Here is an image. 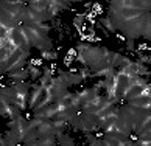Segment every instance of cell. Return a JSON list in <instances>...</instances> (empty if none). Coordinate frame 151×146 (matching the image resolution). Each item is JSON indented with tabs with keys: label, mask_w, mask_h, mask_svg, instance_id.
Here are the masks:
<instances>
[{
	"label": "cell",
	"mask_w": 151,
	"mask_h": 146,
	"mask_svg": "<svg viewBox=\"0 0 151 146\" xmlns=\"http://www.w3.org/2000/svg\"><path fill=\"white\" fill-rule=\"evenodd\" d=\"M108 17L115 30L122 31L125 39H151V13L142 8V0H115L109 2Z\"/></svg>",
	"instance_id": "1"
},
{
	"label": "cell",
	"mask_w": 151,
	"mask_h": 146,
	"mask_svg": "<svg viewBox=\"0 0 151 146\" xmlns=\"http://www.w3.org/2000/svg\"><path fill=\"white\" fill-rule=\"evenodd\" d=\"M24 30L27 36L30 39L31 47H36L39 52H47V50H53V41L48 36L52 26L48 24H24Z\"/></svg>",
	"instance_id": "2"
},
{
	"label": "cell",
	"mask_w": 151,
	"mask_h": 146,
	"mask_svg": "<svg viewBox=\"0 0 151 146\" xmlns=\"http://www.w3.org/2000/svg\"><path fill=\"white\" fill-rule=\"evenodd\" d=\"M69 126H72L78 132L83 134H93L97 129V115L93 114H86V112H78V114L70 120Z\"/></svg>",
	"instance_id": "3"
},
{
	"label": "cell",
	"mask_w": 151,
	"mask_h": 146,
	"mask_svg": "<svg viewBox=\"0 0 151 146\" xmlns=\"http://www.w3.org/2000/svg\"><path fill=\"white\" fill-rule=\"evenodd\" d=\"M11 90H13L14 101L13 104L17 106L20 110H25L28 106V95L31 90V82H11Z\"/></svg>",
	"instance_id": "4"
},
{
	"label": "cell",
	"mask_w": 151,
	"mask_h": 146,
	"mask_svg": "<svg viewBox=\"0 0 151 146\" xmlns=\"http://www.w3.org/2000/svg\"><path fill=\"white\" fill-rule=\"evenodd\" d=\"M11 37H13V42L14 45L24 50V52H28L30 53V48H31V44H30V39L27 36V33L24 30V26H16L13 31H11Z\"/></svg>",
	"instance_id": "5"
},
{
	"label": "cell",
	"mask_w": 151,
	"mask_h": 146,
	"mask_svg": "<svg viewBox=\"0 0 151 146\" xmlns=\"http://www.w3.org/2000/svg\"><path fill=\"white\" fill-rule=\"evenodd\" d=\"M45 97V86H41L39 82H31V90L28 95V107L36 109L37 104L41 103Z\"/></svg>",
	"instance_id": "6"
},
{
	"label": "cell",
	"mask_w": 151,
	"mask_h": 146,
	"mask_svg": "<svg viewBox=\"0 0 151 146\" xmlns=\"http://www.w3.org/2000/svg\"><path fill=\"white\" fill-rule=\"evenodd\" d=\"M151 131V114L150 112H145V114L136 121V125L132 126V134H139L142 132H150Z\"/></svg>",
	"instance_id": "7"
},
{
	"label": "cell",
	"mask_w": 151,
	"mask_h": 146,
	"mask_svg": "<svg viewBox=\"0 0 151 146\" xmlns=\"http://www.w3.org/2000/svg\"><path fill=\"white\" fill-rule=\"evenodd\" d=\"M55 117H56V104H50V106H45V107H42V109L33 110V118L55 120Z\"/></svg>",
	"instance_id": "8"
},
{
	"label": "cell",
	"mask_w": 151,
	"mask_h": 146,
	"mask_svg": "<svg viewBox=\"0 0 151 146\" xmlns=\"http://www.w3.org/2000/svg\"><path fill=\"white\" fill-rule=\"evenodd\" d=\"M126 104H128V106H131V107H136V109L150 110V107H151V98H142V97H137V98L128 99V101H126Z\"/></svg>",
	"instance_id": "9"
},
{
	"label": "cell",
	"mask_w": 151,
	"mask_h": 146,
	"mask_svg": "<svg viewBox=\"0 0 151 146\" xmlns=\"http://www.w3.org/2000/svg\"><path fill=\"white\" fill-rule=\"evenodd\" d=\"M6 76L9 78L13 82H25L28 79V70L27 69H22V70H16V72H9L6 73Z\"/></svg>",
	"instance_id": "10"
},
{
	"label": "cell",
	"mask_w": 151,
	"mask_h": 146,
	"mask_svg": "<svg viewBox=\"0 0 151 146\" xmlns=\"http://www.w3.org/2000/svg\"><path fill=\"white\" fill-rule=\"evenodd\" d=\"M0 99L5 101L6 104H13L14 97H13L11 86H0Z\"/></svg>",
	"instance_id": "11"
},
{
	"label": "cell",
	"mask_w": 151,
	"mask_h": 146,
	"mask_svg": "<svg viewBox=\"0 0 151 146\" xmlns=\"http://www.w3.org/2000/svg\"><path fill=\"white\" fill-rule=\"evenodd\" d=\"M19 117H22V110L14 104H9L6 107V114H5V118L6 120H17Z\"/></svg>",
	"instance_id": "12"
},
{
	"label": "cell",
	"mask_w": 151,
	"mask_h": 146,
	"mask_svg": "<svg viewBox=\"0 0 151 146\" xmlns=\"http://www.w3.org/2000/svg\"><path fill=\"white\" fill-rule=\"evenodd\" d=\"M56 143H58L59 146H76L73 137L69 135L67 132H64V134H61V135L56 137Z\"/></svg>",
	"instance_id": "13"
},
{
	"label": "cell",
	"mask_w": 151,
	"mask_h": 146,
	"mask_svg": "<svg viewBox=\"0 0 151 146\" xmlns=\"http://www.w3.org/2000/svg\"><path fill=\"white\" fill-rule=\"evenodd\" d=\"M98 24H100V26L101 28H104V31L106 33H112V34H115V26H114V24H112V20H111L108 16H104V17H101L100 20H97Z\"/></svg>",
	"instance_id": "14"
},
{
	"label": "cell",
	"mask_w": 151,
	"mask_h": 146,
	"mask_svg": "<svg viewBox=\"0 0 151 146\" xmlns=\"http://www.w3.org/2000/svg\"><path fill=\"white\" fill-rule=\"evenodd\" d=\"M120 59H122V53H119V52H109V54H108V64L112 67V69H117V67H119Z\"/></svg>",
	"instance_id": "15"
},
{
	"label": "cell",
	"mask_w": 151,
	"mask_h": 146,
	"mask_svg": "<svg viewBox=\"0 0 151 146\" xmlns=\"http://www.w3.org/2000/svg\"><path fill=\"white\" fill-rule=\"evenodd\" d=\"M27 70H28V76H30V79L33 82H36L39 78L42 76V70H41V67H33V65H28L27 67Z\"/></svg>",
	"instance_id": "16"
},
{
	"label": "cell",
	"mask_w": 151,
	"mask_h": 146,
	"mask_svg": "<svg viewBox=\"0 0 151 146\" xmlns=\"http://www.w3.org/2000/svg\"><path fill=\"white\" fill-rule=\"evenodd\" d=\"M134 53L137 54V62H140L143 65H148L151 62V56L148 53H143V52H139V50L134 48Z\"/></svg>",
	"instance_id": "17"
},
{
	"label": "cell",
	"mask_w": 151,
	"mask_h": 146,
	"mask_svg": "<svg viewBox=\"0 0 151 146\" xmlns=\"http://www.w3.org/2000/svg\"><path fill=\"white\" fill-rule=\"evenodd\" d=\"M41 59H45V61H52V62H55V61L58 59V52L56 50H47V52H41Z\"/></svg>",
	"instance_id": "18"
},
{
	"label": "cell",
	"mask_w": 151,
	"mask_h": 146,
	"mask_svg": "<svg viewBox=\"0 0 151 146\" xmlns=\"http://www.w3.org/2000/svg\"><path fill=\"white\" fill-rule=\"evenodd\" d=\"M78 75L81 76L83 81H89L92 78V72H91V69H87V67H81V69H78Z\"/></svg>",
	"instance_id": "19"
},
{
	"label": "cell",
	"mask_w": 151,
	"mask_h": 146,
	"mask_svg": "<svg viewBox=\"0 0 151 146\" xmlns=\"http://www.w3.org/2000/svg\"><path fill=\"white\" fill-rule=\"evenodd\" d=\"M136 140H139V142H145V143H151V131H150V132L139 134Z\"/></svg>",
	"instance_id": "20"
},
{
	"label": "cell",
	"mask_w": 151,
	"mask_h": 146,
	"mask_svg": "<svg viewBox=\"0 0 151 146\" xmlns=\"http://www.w3.org/2000/svg\"><path fill=\"white\" fill-rule=\"evenodd\" d=\"M42 76L47 78V79H52V78L55 76V70H52L48 65H45V67L42 69Z\"/></svg>",
	"instance_id": "21"
},
{
	"label": "cell",
	"mask_w": 151,
	"mask_h": 146,
	"mask_svg": "<svg viewBox=\"0 0 151 146\" xmlns=\"http://www.w3.org/2000/svg\"><path fill=\"white\" fill-rule=\"evenodd\" d=\"M9 104H6L5 101H2L0 99V117H3L5 118V114H6V107H8Z\"/></svg>",
	"instance_id": "22"
},
{
	"label": "cell",
	"mask_w": 151,
	"mask_h": 146,
	"mask_svg": "<svg viewBox=\"0 0 151 146\" xmlns=\"http://www.w3.org/2000/svg\"><path fill=\"white\" fill-rule=\"evenodd\" d=\"M92 13L95 14V16H97V14H100V13H101V11H103V8H101V5H100V3H92Z\"/></svg>",
	"instance_id": "23"
},
{
	"label": "cell",
	"mask_w": 151,
	"mask_h": 146,
	"mask_svg": "<svg viewBox=\"0 0 151 146\" xmlns=\"http://www.w3.org/2000/svg\"><path fill=\"white\" fill-rule=\"evenodd\" d=\"M93 87H95V89H98V90H104V87H106V82H104V79H100V81H97Z\"/></svg>",
	"instance_id": "24"
},
{
	"label": "cell",
	"mask_w": 151,
	"mask_h": 146,
	"mask_svg": "<svg viewBox=\"0 0 151 146\" xmlns=\"http://www.w3.org/2000/svg\"><path fill=\"white\" fill-rule=\"evenodd\" d=\"M126 50H128V52H134V41L126 39Z\"/></svg>",
	"instance_id": "25"
},
{
	"label": "cell",
	"mask_w": 151,
	"mask_h": 146,
	"mask_svg": "<svg viewBox=\"0 0 151 146\" xmlns=\"http://www.w3.org/2000/svg\"><path fill=\"white\" fill-rule=\"evenodd\" d=\"M53 146H59V145H58V143H56V145H53Z\"/></svg>",
	"instance_id": "26"
},
{
	"label": "cell",
	"mask_w": 151,
	"mask_h": 146,
	"mask_svg": "<svg viewBox=\"0 0 151 146\" xmlns=\"http://www.w3.org/2000/svg\"><path fill=\"white\" fill-rule=\"evenodd\" d=\"M78 146H84V145H78Z\"/></svg>",
	"instance_id": "27"
}]
</instances>
